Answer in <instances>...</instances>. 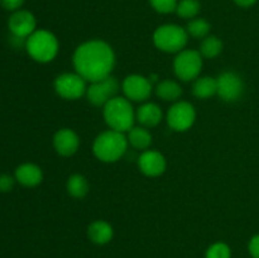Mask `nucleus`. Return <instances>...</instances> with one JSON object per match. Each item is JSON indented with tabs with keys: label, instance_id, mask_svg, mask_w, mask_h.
Segmentation results:
<instances>
[{
	"label": "nucleus",
	"instance_id": "16",
	"mask_svg": "<svg viewBox=\"0 0 259 258\" xmlns=\"http://www.w3.org/2000/svg\"><path fill=\"white\" fill-rule=\"evenodd\" d=\"M15 180L23 186L34 187L42 182L43 172L37 164L23 163L15 169Z\"/></svg>",
	"mask_w": 259,
	"mask_h": 258
},
{
	"label": "nucleus",
	"instance_id": "17",
	"mask_svg": "<svg viewBox=\"0 0 259 258\" xmlns=\"http://www.w3.org/2000/svg\"><path fill=\"white\" fill-rule=\"evenodd\" d=\"M113 227L105 220H95L88 228V237L93 243L104 245L113 239Z\"/></svg>",
	"mask_w": 259,
	"mask_h": 258
},
{
	"label": "nucleus",
	"instance_id": "15",
	"mask_svg": "<svg viewBox=\"0 0 259 258\" xmlns=\"http://www.w3.org/2000/svg\"><path fill=\"white\" fill-rule=\"evenodd\" d=\"M162 110L157 104L144 103L137 109L136 119L144 128H153L162 120Z\"/></svg>",
	"mask_w": 259,
	"mask_h": 258
},
{
	"label": "nucleus",
	"instance_id": "30",
	"mask_svg": "<svg viewBox=\"0 0 259 258\" xmlns=\"http://www.w3.org/2000/svg\"><path fill=\"white\" fill-rule=\"evenodd\" d=\"M258 0H234L235 4L240 8H249L254 5Z\"/></svg>",
	"mask_w": 259,
	"mask_h": 258
},
{
	"label": "nucleus",
	"instance_id": "1",
	"mask_svg": "<svg viewBox=\"0 0 259 258\" xmlns=\"http://www.w3.org/2000/svg\"><path fill=\"white\" fill-rule=\"evenodd\" d=\"M72 62L81 77L88 82H95L111 75L115 66V53L109 43L91 39L76 48Z\"/></svg>",
	"mask_w": 259,
	"mask_h": 258
},
{
	"label": "nucleus",
	"instance_id": "18",
	"mask_svg": "<svg viewBox=\"0 0 259 258\" xmlns=\"http://www.w3.org/2000/svg\"><path fill=\"white\" fill-rule=\"evenodd\" d=\"M192 93L197 99H209L218 93L217 78L210 76H201L194 81Z\"/></svg>",
	"mask_w": 259,
	"mask_h": 258
},
{
	"label": "nucleus",
	"instance_id": "22",
	"mask_svg": "<svg viewBox=\"0 0 259 258\" xmlns=\"http://www.w3.org/2000/svg\"><path fill=\"white\" fill-rule=\"evenodd\" d=\"M223 42L217 35H207L201 40L199 52L205 58H215L222 53Z\"/></svg>",
	"mask_w": 259,
	"mask_h": 258
},
{
	"label": "nucleus",
	"instance_id": "5",
	"mask_svg": "<svg viewBox=\"0 0 259 258\" xmlns=\"http://www.w3.org/2000/svg\"><path fill=\"white\" fill-rule=\"evenodd\" d=\"M189 40L186 29L177 24L159 25L153 33V43L159 51L179 53L185 50Z\"/></svg>",
	"mask_w": 259,
	"mask_h": 258
},
{
	"label": "nucleus",
	"instance_id": "9",
	"mask_svg": "<svg viewBox=\"0 0 259 258\" xmlns=\"http://www.w3.org/2000/svg\"><path fill=\"white\" fill-rule=\"evenodd\" d=\"M167 124L175 132H186L196 120V110L189 101H176L167 111Z\"/></svg>",
	"mask_w": 259,
	"mask_h": 258
},
{
	"label": "nucleus",
	"instance_id": "2",
	"mask_svg": "<svg viewBox=\"0 0 259 258\" xmlns=\"http://www.w3.org/2000/svg\"><path fill=\"white\" fill-rule=\"evenodd\" d=\"M128 146L129 143L125 134L109 129L96 137L93 144V152L96 158L101 162L113 163L124 156Z\"/></svg>",
	"mask_w": 259,
	"mask_h": 258
},
{
	"label": "nucleus",
	"instance_id": "13",
	"mask_svg": "<svg viewBox=\"0 0 259 258\" xmlns=\"http://www.w3.org/2000/svg\"><path fill=\"white\" fill-rule=\"evenodd\" d=\"M138 167L143 175L148 177H158L164 174L167 168V161L162 153L157 151L146 149L138 157Z\"/></svg>",
	"mask_w": 259,
	"mask_h": 258
},
{
	"label": "nucleus",
	"instance_id": "24",
	"mask_svg": "<svg viewBox=\"0 0 259 258\" xmlns=\"http://www.w3.org/2000/svg\"><path fill=\"white\" fill-rule=\"evenodd\" d=\"M199 0H181L179 2L176 8V13L179 17L184 18V19H194L200 12Z\"/></svg>",
	"mask_w": 259,
	"mask_h": 258
},
{
	"label": "nucleus",
	"instance_id": "12",
	"mask_svg": "<svg viewBox=\"0 0 259 258\" xmlns=\"http://www.w3.org/2000/svg\"><path fill=\"white\" fill-rule=\"evenodd\" d=\"M9 30L15 39H27L35 32L37 20L34 15L28 10H15L9 18Z\"/></svg>",
	"mask_w": 259,
	"mask_h": 258
},
{
	"label": "nucleus",
	"instance_id": "4",
	"mask_svg": "<svg viewBox=\"0 0 259 258\" xmlns=\"http://www.w3.org/2000/svg\"><path fill=\"white\" fill-rule=\"evenodd\" d=\"M25 50L34 61L39 63H47L55 60L60 50V45L52 32L37 29L25 39Z\"/></svg>",
	"mask_w": 259,
	"mask_h": 258
},
{
	"label": "nucleus",
	"instance_id": "10",
	"mask_svg": "<svg viewBox=\"0 0 259 258\" xmlns=\"http://www.w3.org/2000/svg\"><path fill=\"white\" fill-rule=\"evenodd\" d=\"M218 95L227 103L237 101L244 91L242 77L233 71H225L217 77Z\"/></svg>",
	"mask_w": 259,
	"mask_h": 258
},
{
	"label": "nucleus",
	"instance_id": "11",
	"mask_svg": "<svg viewBox=\"0 0 259 258\" xmlns=\"http://www.w3.org/2000/svg\"><path fill=\"white\" fill-rule=\"evenodd\" d=\"M121 90L124 96L131 101H141L144 103L151 96L153 85L149 78L142 75H129L126 76L121 83Z\"/></svg>",
	"mask_w": 259,
	"mask_h": 258
},
{
	"label": "nucleus",
	"instance_id": "8",
	"mask_svg": "<svg viewBox=\"0 0 259 258\" xmlns=\"http://www.w3.org/2000/svg\"><path fill=\"white\" fill-rule=\"evenodd\" d=\"M119 89H120V85H119L118 80L110 75L103 80L90 82L88 90H86V98H88L89 103L93 104L94 106H103L104 108V105H106L111 99L118 96Z\"/></svg>",
	"mask_w": 259,
	"mask_h": 258
},
{
	"label": "nucleus",
	"instance_id": "28",
	"mask_svg": "<svg viewBox=\"0 0 259 258\" xmlns=\"http://www.w3.org/2000/svg\"><path fill=\"white\" fill-rule=\"evenodd\" d=\"M24 2L25 0H0V4L7 10L15 12V10H19V8L24 4Z\"/></svg>",
	"mask_w": 259,
	"mask_h": 258
},
{
	"label": "nucleus",
	"instance_id": "27",
	"mask_svg": "<svg viewBox=\"0 0 259 258\" xmlns=\"http://www.w3.org/2000/svg\"><path fill=\"white\" fill-rule=\"evenodd\" d=\"M14 186V177L9 175H0V192H9Z\"/></svg>",
	"mask_w": 259,
	"mask_h": 258
},
{
	"label": "nucleus",
	"instance_id": "29",
	"mask_svg": "<svg viewBox=\"0 0 259 258\" xmlns=\"http://www.w3.org/2000/svg\"><path fill=\"white\" fill-rule=\"evenodd\" d=\"M249 253L253 258H259V234L254 235L249 242Z\"/></svg>",
	"mask_w": 259,
	"mask_h": 258
},
{
	"label": "nucleus",
	"instance_id": "23",
	"mask_svg": "<svg viewBox=\"0 0 259 258\" xmlns=\"http://www.w3.org/2000/svg\"><path fill=\"white\" fill-rule=\"evenodd\" d=\"M210 23L204 18H194L189 22L186 27V32L189 37L191 35L192 38L196 39H204L207 35H210Z\"/></svg>",
	"mask_w": 259,
	"mask_h": 258
},
{
	"label": "nucleus",
	"instance_id": "21",
	"mask_svg": "<svg viewBox=\"0 0 259 258\" xmlns=\"http://www.w3.org/2000/svg\"><path fill=\"white\" fill-rule=\"evenodd\" d=\"M67 192L75 199H82L88 195L90 186L85 176L80 174H75L68 177L67 185H66Z\"/></svg>",
	"mask_w": 259,
	"mask_h": 258
},
{
	"label": "nucleus",
	"instance_id": "14",
	"mask_svg": "<svg viewBox=\"0 0 259 258\" xmlns=\"http://www.w3.org/2000/svg\"><path fill=\"white\" fill-rule=\"evenodd\" d=\"M53 147L60 156L71 157L77 152L80 147V138L72 129H60L53 137Z\"/></svg>",
	"mask_w": 259,
	"mask_h": 258
},
{
	"label": "nucleus",
	"instance_id": "6",
	"mask_svg": "<svg viewBox=\"0 0 259 258\" xmlns=\"http://www.w3.org/2000/svg\"><path fill=\"white\" fill-rule=\"evenodd\" d=\"M202 68V56L199 51L184 50L177 53L174 61V70L182 81H195Z\"/></svg>",
	"mask_w": 259,
	"mask_h": 258
},
{
	"label": "nucleus",
	"instance_id": "3",
	"mask_svg": "<svg viewBox=\"0 0 259 258\" xmlns=\"http://www.w3.org/2000/svg\"><path fill=\"white\" fill-rule=\"evenodd\" d=\"M104 119L108 126L113 131L128 133L134 126L136 111L132 106L131 100L125 96H116L111 99L103 109Z\"/></svg>",
	"mask_w": 259,
	"mask_h": 258
},
{
	"label": "nucleus",
	"instance_id": "19",
	"mask_svg": "<svg viewBox=\"0 0 259 258\" xmlns=\"http://www.w3.org/2000/svg\"><path fill=\"white\" fill-rule=\"evenodd\" d=\"M126 139H128V143L131 144L133 148L146 151L152 143V134L151 132L147 128H144V126H133V128L128 132Z\"/></svg>",
	"mask_w": 259,
	"mask_h": 258
},
{
	"label": "nucleus",
	"instance_id": "7",
	"mask_svg": "<svg viewBox=\"0 0 259 258\" xmlns=\"http://www.w3.org/2000/svg\"><path fill=\"white\" fill-rule=\"evenodd\" d=\"M88 81L81 77L77 72L62 73L55 80V91L60 98L65 100H77L86 95Z\"/></svg>",
	"mask_w": 259,
	"mask_h": 258
},
{
	"label": "nucleus",
	"instance_id": "26",
	"mask_svg": "<svg viewBox=\"0 0 259 258\" xmlns=\"http://www.w3.org/2000/svg\"><path fill=\"white\" fill-rule=\"evenodd\" d=\"M152 8L161 14H169L176 12L179 0H149Z\"/></svg>",
	"mask_w": 259,
	"mask_h": 258
},
{
	"label": "nucleus",
	"instance_id": "20",
	"mask_svg": "<svg viewBox=\"0 0 259 258\" xmlns=\"http://www.w3.org/2000/svg\"><path fill=\"white\" fill-rule=\"evenodd\" d=\"M156 94L159 99L164 101H179L182 95V89L176 81L163 80L157 83Z\"/></svg>",
	"mask_w": 259,
	"mask_h": 258
},
{
	"label": "nucleus",
	"instance_id": "25",
	"mask_svg": "<svg viewBox=\"0 0 259 258\" xmlns=\"http://www.w3.org/2000/svg\"><path fill=\"white\" fill-rule=\"evenodd\" d=\"M206 258H232V250L227 243L217 242L206 250Z\"/></svg>",
	"mask_w": 259,
	"mask_h": 258
}]
</instances>
